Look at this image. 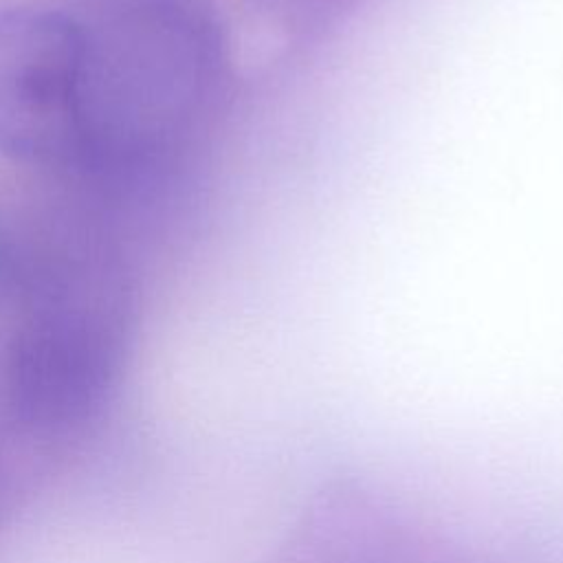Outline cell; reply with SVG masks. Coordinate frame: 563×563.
<instances>
[{
	"instance_id": "cell-1",
	"label": "cell",
	"mask_w": 563,
	"mask_h": 563,
	"mask_svg": "<svg viewBox=\"0 0 563 563\" xmlns=\"http://www.w3.org/2000/svg\"><path fill=\"white\" fill-rule=\"evenodd\" d=\"M81 161H143L189 141L227 81V42L207 0H88Z\"/></svg>"
},
{
	"instance_id": "cell-2",
	"label": "cell",
	"mask_w": 563,
	"mask_h": 563,
	"mask_svg": "<svg viewBox=\"0 0 563 563\" xmlns=\"http://www.w3.org/2000/svg\"><path fill=\"white\" fill-rule=\"evenodd\" d=\"M125 352L117 299L42 282L0 310V473L24 495L108 405Z\"/></svg>"
},
{
	"instance_id": "cell-3",
	"label": "cell",
	"mask_w": 563,
	"mask_h": 563,
	"mask_svg": "<svg viewBox=\"0 0 563 563\" xmlns=\"http://www.w3.org/2000/svg\"><path fill=\"white\" fill-rule=\"evenodd\" d=\"M84 37L70 11H0V152L26 163H77Z\"/></svg>"
},
{
	"instance_id": "cell-4",
	"label": "cell",
	"mask_w": 563,
	"mask_h": 563,
	"mask_svg": "<svg viewBox=\"0 0 563 563\" xmlns=\"http://www.w3.org/2000/svg\"><path fill=\"white\" fill-rule=\"evenodd\" d=\"M20 495L13 490V486L7 482V477L0 473V521L7 517V512L15 506Z\"/></svg>"
}]
</instances>
